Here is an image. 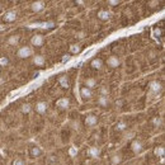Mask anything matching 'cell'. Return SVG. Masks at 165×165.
I'll use <instances>...</instances> for the list:
<instances>
[{
	"label": "cell",
	"mask_w": 165,
	"mask_h": 165,
	"mask_svg": "<svg viewBox=\"0 0 165 165\" xmlns=\"http://www.w3.org/2000/svg\"><path fill=\"white\" fill-rule=\"evenodd\" d=\"M97 17L102 22H108V20H110V19H112V13L106 10V9H102V10L98 12Z\"/></svg>",
	"instance_id": "obj_6"
},
{
	"label": "cell",
	"mask_w": 165,
	"mask_h": 165,
	"mask_svg": "<svg viewBox=\"0 0 165 165\" xmlns=\"http://www.w3.org/2000/svg\"><path fill=\"white\" fill-rule=\"evenodd\" d=\"M163 117H160V116H156V117H154L152 118V125H154V127H161L163 126Z\"/></svg>",
	"instance_id": "obj_26"
},
{
	"label": "cell",
	"mask_w": 165,
	"mask_h": 165,
	"mask_svg": "<svg viewBox=\"0 0 165 165\" xmlns=\"http://www.w3.org/2000/svg\"><path fill=\"white\" fill-rule=\"evenodd\" d=\"M98 123V117L95 114H88L85 117V125L88 127H94Z\"/></svg>",
	"instance_id": "obj_14"
},
{
	"label": "cell",
	"mask_w": 165,
	"mask_h": 165,
	"mask_svg": "<svg viewBox=\"0 0 165 165\" xmlns=\"http://www.w3.org/2000/svg\"><path fill=\"white\" fill-rule=\"evenodd\" d=\"M80 97L85 100L91 99V98H93V90H90V89H88L85 87H81L80 88Z\"/></svg>",
	"instance_id": "obj_13"
},
{
	"label": "cell",
	"mask_w": 165,
	"mask_h": 165,
	"mask_svg": "<svg viewBox=\"0 0 165 165\" xmlns=\"http://www.w3.org/2000/svg\"><path fill=\"white\" fill-rule=\"evenodd\" d=\"M19 41H20V36L19 34H13L8 38V43L12 44V46H15V44L19 43Z\"/></svg>",
	"instance_id": "obj_23"
},
{
	"label": "cell",
	"mask_w": 165,
	"mask_h": 165,
	"mask_svg": "<svg viewBox=\"0 0 165 165\" xmlns=\"http://www.w3.org/2000/svg\"><path fill=\"white\" fill-rule=\"evenodd\" d=\"M18 18V12L17 10H8L6 13H4L1 20L3 23H14Z\"/></svg>",
	"instance_id": "obj_1"
},
{
	"label": "cell",
	"mask_w": 165,
	"mask_h": 165,
	"mask_svg": "<svg viewBox=\"0 0 165 165\" xmlns=\"http://www.w3.org/2000/svg\"><path fill=\"white\" fill-rule=\"evenodd\" d=\"M12 165H25V161L23 160V159L17 158V159H14V160L12 161Z\"/></svg>",
	"instance_id": "obj_28"
},
{
	"label": "cell",
	"mask_w": 165,
	"mask_h": 165,
	"mask_svg": "<svg viewBox=\"0 0 165 165\" xmlns=\"http://www.w3.org/2000/svg\"><path fill=\"white\" fill-rule=\"evenodd\" d=\"M47 108H48V104H47V102H44V100L38 102L36 106H34V109H36V112L38 114H44L47 112Z\"/></svg>",
	"instance_id": "obj_7"
},
{
	"label": "cell",
	"mask_w": 165,
	"mask_h": 165,
	"mask_svg": "<svg viewBox=\"0 0 165 165\" xmlns=\"http://www.w3.org/2000/svg\"><path fill=\"white\" fill-rule=\"evenodd\" d=\"M75 4H84V1H82V0H75Z\"/></svg>",
	"instance_id": "obj_36"
},
{
	"label": "cell",
	"mask_w": 165,
	"mask_h": 165,
	"mask_svg": "<svg viewBox=\"0 0 165 165\" xmlns=\"http://www.w3.org/2000/svg\"><path fill=\"white\" fill-rule=\"evenodd\" d=\"M70 106V102L68 98H60L59 100L56 102V107L59 108L60 110H66Z\"/></svg>",
	"instance_id": "obj_11"
},
{
	"label": "cell",
	"mask_w": 165,
	"mask_h": 165,
	"mask_svg": "<svg viewBox=\"0 0 165 165\" xmlns=\"http://www.w3.org/2000/svg\"><path fill=\"white\" fill-rule=\"evenodd\" d=\"M154 155L156 158L163 159L165 156V147L164 146H156V147L154 149Z\"/></svg>",
	"instance_id": "obj_21"
},
{
	"label": "cell",
	"mask_w": 165,
	"mask_h": 165,
	"mask_svg": "<svg viewBox=\"0 0 165 165\" xmlns=\"http://www.w3.org/2000/svg\"><path fill=\"white\" fill-rule=\"evenodd\" d=\"M40 75H41V72H40V71H34L33 74H32V78H33V79H36V78H38V76H40Z\"/></svg>",
	"instance_id": "obj_35"
},
{
	"label": "cell",
	"mask_w": 165,
	"mask_h": 165,
	"mask_svg": "<svg viewBox=\"0 0 165 165\" xmlns=\"http://www.w3.org/2000/svg\"><path fill=\"white\" fill-rule=\"evenodd\" d=\"M127 128H128V125H127L125 121H119V122L116 123V126H114V130H116L117 132H125Z\"/></svg>",
	"instance_id": "obj_19"
},
{
	"label": "cell",
	"mask_w": 165,
	"mask_h": 165,
	"mask_svg": "<svg viewBox=\"0 0 165 165\" xmlns=\"http://www.w3.org/2000/svg\"><path fill=\"white\" fill-rule=\"evenodd\" d=\"M43 42H44V40H43L42 34H34V36L31 38V43H32V46H34V47H41L43 44Z\"/></svg>",
	"instance_id": "obj_10"
},
{
	"label": "cell",
	"mask_w": 165,
	"mask_h": 165,
	"mask_svg": "<svg viewBox=\"0 0 165 165\" xmlns=\"http://www.w3.org/2000/svg\"><path fill=\"white\" fill-rule=\"evenodd\" d=\"M55 22H46V23H43L41 27L46 28V29H52V28H55Z\"/></svg>",
	"instance_id": "obj_27"
},
{
	"label": "cell",
	"mask_w": 165,
	"mask_h": 165,
	"mask_svg": "<svg viewBox=\"0 0 165 165\" xmlns=\"http://www.w3.org/2000/svg\"><path fill=\"white\" fill-rule=\"evenodd\" d=\"M147 5L150 6V8H156V6L159 5V1H158V0H154V1H149Z\"/></svg>",
	"instance_id": "obj_34"
},
{
	"label": "cell",
	"mask_w": 165,
	"mask_h": 165,
	"mask_svg": "<svg viewBox=\"0 0 165 165\" xmlns=\"http://www.w3.org/2000/svg\"><path fill=\"white\" fill-rule=\"evenodd\" d=\"M44 8H46V1H43V0H37L31 4V10L33 13H40L44 10Z\"/></svg>",
	"instance_id": "obj_5"
},
{
	"label": "cell",
	"mask_w": 165,
	"mask_h": 165,
	"mask_svg": "<svg viewBox=\"0 0 165 165\" xmlns=\"http://www.w3.org/2000/svg\"><path fill=\"white\" fill-rule=\"evenodd\" d=\"M31 165H36V164H31Z\"/></svg>",
	"instance_id": "obj_39"
},
{
	"label": "cell",
	"mask_w": 165,
	"mask_h": 165,
	"mask_svg": "<svg viewBox=\"0 0 165 165\" xmlns=\"http://www.w3.org/2000/svg\"><path fill=\"white\" fill-rule=\"evenodd\" d=\"M98 104H99L100 107H103V108H107L108 106H109V99H108V97L99 95V97H98Z\"/></svg>",
	"instance_id": "obj_22"
},
{
	"label": "cell",
	"mask_w": 165,
	"mask_h": 165,
	"mask_svg": "<svg viewBox=\"0 0 165 165\" xmlns=\"http://www.w3.org/2000/svg\"><path fill=\"white\" fill-rule=\"evenodd\" d=\"M108 94H109V89H108L107 87H102V88H100V95L108 97Z\"/></svg>",
	"instance_id": "obj_29"
},
{
	"label": "cell",
	"mask_w": 165,
	"mask_h": 165,
	"mask_svg": "<svg viewBox=\"0 0 165 165\" xmlns=\"http://www.w3.org/2000/svg\"><path fill=\"white\" fill-rule=\"evenodd\" d=\"M149 88H150L151 95H156V94H161L163 91V84L158 80H152L150 84H149Z\"/></svg>",
	"instance_id": "obj_3"
},
{
	"label": "cell",
	"mask_w": 165,
	"mask_h": 165,
	"mask_svg": "<svg viewBox=\"0 0 165 165\" xmlns=\"http://www.w3.org/2000/svg\"><path fill=\"white\" fill-rule=\"evenodd\" d=\"M90 66H91V69H94V70H102V68H103V60L93 59L90 62Z\"/></svg>",
	"instance_id": "obj_16"
},
{
	"label": "cell",
	"mask_w": 165,
	"mask_h": 165,
	"mask_svg": "<svg viewBox=\"0 0 165 165\" xmlns=\"http://www.w3.org/2000/svg\"><path fill=\"white\" fill-rule=\"evenodd\" d=\"M28 154H29L31 159H37L43 155V150L38 145H32L29 147V150H28Z\"/></svg>",
	"instance_id": "obj_4"
},
{
	"label": "cell",
	"mask_w": 165,
	"mask_h": 165,
	"mask_svg": "<svg viewBox=\"0 0 165 165\" xmlns=\"http://www.w3.org/2000/svg\"><path fill=\"white\" fill-rule=\"evenodd\" d=\"M154 34H155V37H156V38L161 37V34H163V29H161V28H155V29H154Z\"/></svg>",
	"instance_id": "obj_32"
},
{
	"label": "cell",
	"mask_w": 165,
	"mask_h": 165,
	"mask_svg": "<svg viewBox=\"0 0 165 165\" xmlns=\"http://www.w3.org/2000/svg\"><path fill=\"white\" fill-rule=\"evenodd\" d=\"M100 154H102V149L98 147V146H91V147H89V150H88V155L91 159H98L100 156Z\"/></svg>",
	"instance_id": "obj_9"
},
{
	"label": "cell",
	"mask_w": 165,
	"mask_h": 165,
	"mask_svg": "<svg viewBox=\"0 0 165 165\" xmlns=\"http://www.w3.org/2000/svg\"><path fill=\"white\" fill-rule=\"evenodd\" d=\"M107 4L110 5V6H117V5L121 4V1L119 0H107Z\"/></svg>",
	"instance_id": "obj_30"
},
{
	"label": "cell",
	"mask_w": 165,
	"mask_h": 165,
	"mask_svg": "<svg viewBox=\"0 0 165 165\" xmlns=\"http://www.w3.org/2000/svg\"><path fill=\"white\" fill-rule=\"evenodd\" d=\"M107 65L109 66L110 69H117L121 65V60L117 56H109L107 60Z\"/></svg>",
	"instance_id": "obj_8"
},
{
	"label": "cell",
	"mask_w": 165,
	"mask_h": 165,
	"mask_svg": "<svg viewBox=\"0 0 165 165\" xmlns=\"http://www.w3.org/2000/svg\"><path fill=\"white\" fill-rule=\"evenodd\" d=\"M1 10H3V5L0 4V13H1Z\"/></svg>",
	"instance_id": "obj_38"
},
{
	"label": "cell",
	"mask_w": 165,
	"mask_h": 165,
	"mask_svg": "<svg viewBox=\"0 0 165 165\" xmlns=\"http://www.w3.org/2000/svg\"><path fill=\"white\" fill-rule=\"evenodd\" d=\"M32 55H33V50H32L29 46H23L17 51V56L22 60L28 59V57H31Z\"/></svg>",
	"instance_id": "obj_2"
},
{
	"label": "cell",
	"mask_w": 165,
	"mask_h": 165,
	"mask_svg": "<svg viewBox=\"0 0 165 165\" xmlns=\"http://www.w3.org/2000/svg\"><path fill=\"white\" fill-rule=\"evenodd\" d=\"M20 110H22V113H24V114L31 113V110H32V104H31V103H23V104L20 106Z\"/></svg>",
	"instance_id": "obj_25"
},
{
	"label": "cell",
	"mask_w": 165,
	"mask_h": 165,
	"mask_svg": "<svg viewBox=\"0 0 165 165\" xmlns=\"http://www.w3.org/2000/svg\"><path fill=\"white\" fill-rule=\"evenodd\" d=\"M59 84L61 85L63 89H68L70 87V80H69L68 75H61L60 76L59 78Z\"/></svg>",
	"instance_id": "obj_18"
},
{
	"label": "cell",
	"mask_w": 165,
	"mask_h": 165,
	"mask_svg": "<svg viewBox=\"0 0 165 165\" xmlns=\"http://www.w3.org/2000/svg\"><path fill=\"white\" fill-rule=\"evenodd\" d=\"M122 160H123V158L119 152H116V154H113L112 156H110V164L112 165H118L122 163Z\"/></svg>",
	"instance_id": "obj_17"
},
{
	"label": "cell",
	"mask_w": 165,
	"mask_h": 165,
	"mask_svg": "<svg viewBox=\"0 0 165 165\" xmlns=\"http://www.w3.org/2000/svg\"><path fill=\"white\" fill-rule=\"evenodd\" d=\"M70 152H71V154H72V155H74V154H75V152H76V151H75V149H74V147H72V149H71V151H70Z\"/></svg>",
	"instance_id": "obj_37"
},
{
	"label": "cell",
	"mask_w": 165,
	"mask_h": 165,
	"mask_svg": "<svg viewBox=\"0 0 165 165\" xmlns=\"http://www.w3.org/2000/svg\"><path fill=\"white\" fill-rule=\"evenodd\" d=\"M70 59H71L70 53H65V55H62V57H61V62H62V63H65V62H68Z\"/></svg>",
	"instance_id": "obj_33"
},
{
	"label": "cell",
	"mask_w": 165,
	"mask_h": 165,
	"mask_svg": "<svg viewBox=\"0 0 165 165\" xmlns=\"http://www.w3.org/2000/svg\"><path fill=\"white\" fill-rule=\"evenodd\" d=\"M84 87L88 88V89H90V90H93V89L97 88V80H95L94 78H88V79H85Z\"/></svg>",
	"instance_id": "obj_15"
},
{
	"label": "cell",
	"mask_w": 165,
	"mask_h": 165,
	"mask_svg": "<svg viewBox=\"0 0 165 165\" xmlns=\"http://www.w3.org/2000/svg\"><path fill=\"white\" fill-rule=\"evenodd\" d=\"M131 149L135 154H141L142 150H144V144L141 141H138V140H135L131 144Z\"/></svg>",
	"instance_id": "obj_12"
},
{
	"label": "cell",
	"mask_w": 165,
	"mask_h": 165,
	"mask_svg": "<svg viewBox=\"0 0 165 165\" xmlns=\"http://www.w3.org/2000/svg\"><path fill=\"white\" fill-rule=\"evenodd\" d=\"M75 37L78 38V40H84V38L87 37V33H85V32H76Z\"/></svg>",
	"instance_id": "obj_31"
},
{
	"label": "cell",
	"mask_w": 165,
	"mask_h": 165,
	"mask_svg": "<svg viewBox=\"0 0 165 165\" xmlns=\"http://www.w3.org/2000/svg\"><path fill=\"white\" fill-rule=\"evenodd\" d=\"M80 51H81V46L79 43H72L70 46V53H72V55H78V53H80Z\"/></svg>",
	"instance_id": "obj_24"
},
{
	"label": "cell",
	"mask_w": 165,
	"mask_h": 165,
	"mask_svg": "<svg viewBox=\"0 0 165 165\" xmlns=\"http://www.w3.org/2000/svg\"><path fill=\"white\" fill-rule=\"evenodd\" d=\"M44 62H46V59H44L43 55H36L33 56V63L37 66H43Z\"/></svg>",
	"instance_id": "obj_20"
}]
</instances>
